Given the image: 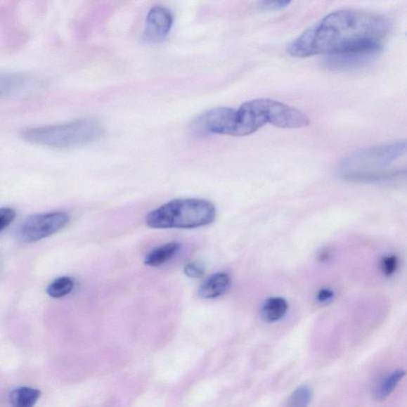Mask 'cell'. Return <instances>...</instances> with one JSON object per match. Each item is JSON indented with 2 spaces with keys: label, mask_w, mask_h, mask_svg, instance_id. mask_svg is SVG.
Listing matches in <instances>:
<instances>
[{
  "label": "cell",
  "mask_w": 407,
  "mask_h": 407,
  "mask_svg": "<svg viewBox=\"0 0 407 407\" xmlns=\"http://www.w3.org/2000/svg\"><path fill=\"white\" fill-rule=\"evenodd\" d=\"M387 18L363 10H339L326 15L291 41L290 56L308 58L368 50H382L390 32Z\"/></svg>",
  "instance_id": "1"
},
{
  "label": "cell",
  "mask_w": 407,
  "mask_h": 407,
  "mask_svg": "<svg viewBox=\"0 0 407 407\" xmlns=\"http://www.w3.org/2000/svg\"><path fill=\"white\" fill-rule=\"evenodd\" d=\"M104 127L93 119H82L71 122L32 127L21 133L26 142L52 148L82 147L100 139Z\"/></svg>",
  "instance_id": "2"
},
{
  "label": "cell",
  "mask_w": 407,
  "mask_h": 407,
  "mask_svg": "<svg viewBox=\"0 0 407 407\" xmlns=\"http://www.w3.org/2000/svg\"><path fill=\"white\" fill-rule=\"evenodd\" d=\"M214 204L202 199H176L151 211L146 224L151 228H195L214 221Z\"/></svg>",
  "instance_id": "3"
},
{
  "label": "cell",
  "mask_w": 407,
  "mask_h": 407,
  "mask_svg": "<svg viewBox=\"0 0 407 407\" xmlns=\"http://www.w3.org/2000/svg\"><path fill=\"white\" fill-rule=\"evenodd\" d=\"M407 154V139L385 144L370 146L351 152L340 163L342 177L352 174L374 173L382 171L399 157Z\"/></svg>",
  "instance_id": "4"
},
{
  "label": "cell",
  "mask_w": 407,
  "mask_h": 407,
  "mask_svg": "<svg viewBox=\"0 0 407 407\" xmlns=\"http://www.w3.org/2000/svg\"><path fill=\"white\" fill-rule=\"evenodd\" d=\"M266 124L284 129H301L311 123L307 115L295 108L274 100L260 98L247 101Z\"/></svg>",
  "instance_id": "5"
},
{
  "label": "cell",
  "mask_w": 407,
  "mask_h": 407,
  "mask_svg": "<svg viewBox=\"0 0 407 407\" xmlns=\"http://www.w3.org/2000/svg\"><path fill=\"white\" fill-rule=\"evenodd\" d=\"M237 123V109L215 108L194 119L190 124L189 130L191 135L196 137L209 135L235 136Z\"/></svg>",
  "instance_id": "6"
},
{
  "label": "cell",
  "mask_w": 407,
  "mask_h": 407,
  "mask_svg": "<svg viewBox=\"0 0 407 407\" xmlns=\"http://www.w3.org/2000/svg\"><path fill=\"white\" fill-rule=\"evenodd\" d=\"M70 222V216L64 212H51L30 217L18 231V237L23 244L47 238L63 229Z\"/></svg>",
  "instance_id": "7"
},
{
  "label": "cell",
  "mask_w": 407,
  "mask_h": 407,
  "mask_svg": "<svg viewBox=\"0 0 407 407\" xmlns=\"http://www.w3.org/2000/svg\"><path fill=\"white\" fill-rule=\"evenodd\" d=\"M172 12L164 6L151 8L146 18L143 38L149 44H157L165 39L172 29Z\"/></svg>",
  "instance_id": "8"
},
{
  "label": "cell",
  "mask_w": 407,
  "mask_h": 407,
  "mask_svg": "<svg viewBox=\"0 0 407 407\" xmlns=\"http://www.w3.org/2000/svg\"><path fill=\"white\" fill-rule=\"evenodd\" d=\"M381 51H358L325 56L323 64L327 69L331 70H357L373 63Z\"/></svg>",
  "instance_id": "9"
},
{
  "label": "cell",
  "mask_w": 407,
  "mask_h": 407,
  "mask_svg": "<svg viewBox=\"0 0 407 407\" xmlns=\"http://www.w3.org/2000/svg\"><path fill=\"white\" fill-rule=\"evenodd\" d=\"M41 83L35 78L21 74H7L1 76L2 95H20L37 89Z\"/></svg>",
  "instance_id": "10"
},
{
  "label": "cell",
  "mask_w": 407,
  "mask_h": 407,
  "mask_svg": "<svg viewBox=\"0 0 407 407\" xmlns=\"http://www.w3.org/2000/svg\"><path fill=\"white\" fill-rule=\"evenodd\" d=\"M232 280L226 273L221 272L209 277L200 285L199 295L205 299H214L228 292Z\"/></svg>",
  "instance_id": "11"
},
{
  "label": "cell",
  "mask_w": 407,
  "mask_h": 407,
  "mask_svg": "<svg viewBox=\"0 0 407 407\" xmlns=\"http://www.w3.org/2000/svg\"><path fill=\"white\" fill-rule=\"evenodd\" d=\"M363 183H380L407 188V168L394 172H378L364 174Z\"/></svg>",
  "instance_id": "12"
},
{
  "label": "cell",
  "mask_w": 407,
  "mask_h": 407,
  "mask_svg": "<svg viewBox=\"0 0 407 407\" xmlns=\"http://www.w3.org/2000/svg\"><path fill=\"white\" fill-rule=\"evenodd\" d=\"M179 243L172 242L157 247L146 257L144 264L151 267H159L171 260L179 251Z\"/></svg>",
  "instance_id": "13"
},
{
  "label": "cell",
  "mask_w": 407,
  "mask_h": 407,
  "mask_svg": "<svg viewBox=\"0 0 407 407\" xmlns=\"http://www.w3.org/2000/svg\"><path fill=\"white\" fill-rule=\"evenodd\" d=\"M288 311V303L283 297H273L265 301L261 315L267 322H276L284 318Z\"/></svg>",
  "instance_id": "14"
},
{
  "label": "cell",
  "mask_w": 407,
  "mask_h": 407,
  "mask_svg": "<svg viewBox=\"0 0 407 407\" xmlns=\"http://www.w3.org/2000/svg\"><path fill=\"white\" fill-rule=\"evenodd\" d=\"M406 373L403 370H396L390 375L382 379L375 387L374 390V397L377 401H384L394 391L401 380H402Z\"/></svg>",
  "instance_id": "15"
},
{
  "label": "cell",
  "mask_w": 407,
  "mask_h": 407,
  "mask_svg": "<svg viewBox=\"0 0 407 407\" xmlns=\"http://www.w3.org/2000/svg\"><path fill=\"white\" fill-rule=\"evenodd\" d=\"M41 396L40 391L32 387H20L11 394L12 407H34Z\"/></svg>",
  "instance_id": "16"
},
{
  "label": "cell",
  "mask_w": 407,
  "mask_h": 407,
  "mask_svg": "<svg viewBox=\"0 0 407 407\" xmlns=\"http://www.w3.org/2000/svg\"><path fill=\"white\" fill-rule=\"evenodd\" d=\"M75 287L74 279L68 276L59 277L48 285L46 293L53 299H62L70 295Z\"/></svg>",
  "instance_id": "17"
},
{
  "label": "cell",
  "mask_w": 407,
  "mask_h": 407,
  "mask_svg": "<svg viewBox=\"0 0 407 407\" xmlns=\"http://www.w3.org/2000/svg\"><path fill=\"white\" fill-rule=\"evenodd\" d=\"M311 392L306 387H302L290 396L288 407H307L311 402Z\"/></svg>",
  "instance_id": "18"
},
{
  "label": "cell",
  "mask_w": 407,
  "mask_h": 407,
  "mask_svg": "<svg viewBox=\"0 0 407 407\" xmlns=\"http://www.w3.org/2000/svg\"><path fill=\"white\" fill-rule=\"evenodd\" d=\"M380 270L385 276L391 277L398 270L399 260L396 256H386L380 261Z\"/></svg>",
  "instance_id": "19"
},
{
  "label": "cell",
  "mask_w": 407,
  "mask_h": 407,
  "mask_svg": "<svg viewBox=\"0 0 407 407\" xmlns=\"http://www.w3.org/2000/svg\"><path fill=\"white\" fill-rule=\"evenodd\" d=\"M15 217L16 212L14 209L6 207L0 209V231L3 232L14 221Z\"/></svg>",
  "instance_id": "20"
},
{
  "label": "cell",
  "mask_w": 407,
  "mask_h": 407,
  "mask_svg": "<svg viewBox=\"0 0 407 407\" xmlns=\"http://www.w3.org/2000/svg\"><path fill=\"white\" fill-rule=\"evenodd\" d=\"M185 274L190 278H199L205 274L203 267L199 264L191 263L186 265L184 269Z\"/></svg>",
  "instance_id": "21"
},
{
  "label": "cell",
  "mask_w": 407,
  "mask_h": 407,
  "mask_svg": "<svg viewBox=\"0 0 407 407\" xmlns=\"http://www.w3.org/2000/svg\"><path fill=\"white\" fill-rule=\"evenodd\" d=\"M290 4V1L281 0V1H262L259 3V7L264 10L276 11L287 8Z\"/></svg>",
  "instance_id": "22"
},
{
  "label": "cell",
  "mask_w": 407,
  "mask_h": 407,
  "mask_svg": "<svg viewBox=\"0 0 407 407\" xmlns=\"http://www.w3.org/2000/svg\"><path fill=\"white\" fill-rule=\"evenodd\" d=\"M335 297L334 291L329 288H323L318 291L317 300L319 303L327 304L331 302Z\"/></svg>",
  "instance_id": "23"
},
{
  "label": "cell",
  "mask_w": 407,
  "mask_h": 407,
  "mask_svg": "<svg viewBox=\"0 0 407 407\" xmlns=\"http://www.w3.org/2000/svg\"><path fill=\"white\" fill-rule=\"evenodd\" d=\"M330 258L331 252L329 249H325L324 251L321 252L318 257L321 262H327V261L330 259Z\"/></svg>",
  "instance_id": "24"
}]
</instances>
